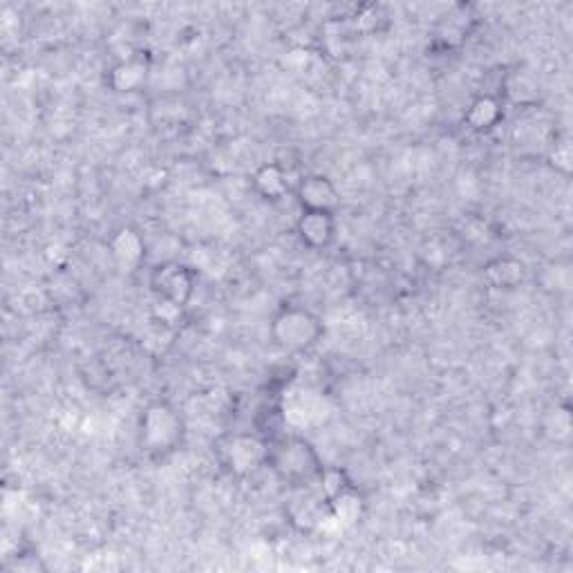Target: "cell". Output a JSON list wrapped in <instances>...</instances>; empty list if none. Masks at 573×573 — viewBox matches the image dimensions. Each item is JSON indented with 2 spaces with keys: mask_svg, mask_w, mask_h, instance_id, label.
I'll return each instance as SVG.
<instances>
[{
  "mask_svg": "<svg viewBox=\"0 0 573 573\" xmlns=\"http://www.w3.org/2000/svg\"><path fill=\"white\" fill-rule=\"evenodd\" d=\"M222 468L233 477H249L267 466L269 439L256 432H231L215 444Z\"/></svg>",
  "mask_w": 573,
  "mask_h": 573,
  "instance_id": "cell-4",
  "label": "cell"
},
{
  "mask_svg": "<svg viewBox=\"0 0 573 573\" xmlns=\"http://www.w3.org/2000/svg\"><path fill=\"white\" fill-rule=\"evenodd\" d=\"M551 164L556 166V171L562 175H569L571 173V166H573V153H571V146L569 142H560L556 144V150H553L551 155Z\"/></svg>",
  "mask_w": 573,
  "mask_h": 573,
  "instance_id": "cell-17",
  "label": "cell"
},
{
  "mask_svg": "<svg viewBox=\"0 0 573 573\" xmlns=\"http://www.w3.org/2000/svg\"><path fill=\"white\" fill-rule=\"evenodd\" d=\"M318 482H321L323 500H330V497H334L336 493H341L343 488L354 484L352 479L347 477L345 471H341V468H330V466L323 468V473H321V477H318Z\"/></svg>",
  "mask_w": 573,
  "mask_h": 573,
  "instance_id": "cell-16",
  "label": "cell"
},
{
  "mask_svg": "<svg viewBox=\"0 0 573 573\" xmlns=\"http://www.w3.org/2000/svg\"><path fill=\"white\" fill-rule=\"evenodd\" d=\"M108 251L119 265L137 267L146 256V242L135 227H119L108 240Z\"/></svg>",
  "mask_w": 573,
  "mask_h": 573,
  "instance_id": "cell-12",
  "label": "cell"
},
{
  "mask_svg": "<svg viewBox=\"0 0 573 573\" xmlns=\"http://www.w3.org/2000/svg\"><path fill=\"white\" fill-rule=\"evenodd\" d=\"M544 432L556 441V444H567L573 432V419L571 408L567 403H556V408L549 410L547 419H544Z\"/></svg>",
  "mask_w": 573,
  "mask_h": 573,
  "instance_id": "cell-15",
  "label": "cell"
},
{
  "mask_svg": "<svg viewBox=\"0 0 573 573\" xmlns=\"http://www.w3.org/2000/svg\"><path fill=\"white\" fill-rule=\"evenodd\" d=\"M327 502V513H330V518L336 520L338 524L343 526H352L363 518V511H365V500L359 488L354 484L343 488L341 493H336L334 497H330Z\"/></svg>",
  "mask_w": 573,
  "mask_h": 573,
  "instance_id": "cell-13",
  "label": "cell"
},
{
  "mask_svg": "<svg viewBox=\"0 0 573 573\" xmlns=\"http://www.w3.org/2000/svg\"><path fill=\"white\" fill-rule=\"evenodd\" d=\"M251 186L262 200L278 202L289 193V173L280 162H265L260 164L251 177Z\"/></svg>",
  "mask_w": 573,
  "mask_h": 573,
  "instance_id": "cell-11",
  "label": "cell"
},
{
  "mask_svg": "<svg viewBox=\"0 0 573 573\" xmlns=\"http://www.w3.org/2000/svg\"><path fill=\"white\" fill-rule=\"evenodd\" d=\"M296 200L303 211L336 213L341 209V191L323 173L305 175L296 186Z\"/></svg>",
  "mask_w": 573,
  "mask_h": 573,
  "instance_id": "cell-6",
  "label": "cell"
},
{
  "mask_svg": "<svg viewBox=\"0 0 573 573\" xmlns=\"http://www.w3.org/2000/svg\"><path fill=\"white\" fill-rule=\"evenodd\" d=\"M271 341L283 352L300 354L309 352L321 343L325 325L312 309L298 305H283L271 318L269 325Z\"/></svg>",
  "mask_w": 573,
  "mask_h": 573,
  "instance_id": "cell-3",
  "label": "cell"
},
{
  "mask_svg": "<svg viewBox=\"0 0 573 573\" xmlns=\"http://www.w3.org/2000/svg\"><path fill=\"white\" fill-rule=\"evenodd\" d=\"M296 233L307 249L323 251L327 247H332L338 233L336 213L303 211L296 220Z\"/></svg>",
  "mask_w": 573,
  "mask_h": 573,
  "instance_id": "cell-7",
  "label": "cell"
},
{
  "mask_svg": "<svg viewBox=\"0 0 573 573\" xmlns=\"http://www.w3.org/2000/svg\"><path fill=\"white\" fill-rule=\"evenodd\" d=\"M184 419L168 401H153L139 417V446L150 457H168L182 446Z\"/></svg>",
  "mask_w": 573,
  "mask_h": 573,
  "instance_id": "cell-2",
  "label": "cell"
},
{
  "mask_svg": "<svg viewBox=\"0 0 573 573\" xmlns=\"http://www.w3.org/2000/svg\"><path fill=\"white\" fill-rule=\"evenodd\" d=\"M466 126L473 133H491L504 121V99L500 95H479L464 112Z\"/></svg>",
  "mask_w": 573,
  "mask_h": 573,
  "instance_id": "cell-10",
  "label": "cell"
},
{
  "mask_svg": "<svg viewBox=\"0 0 573 573\" xmlns=\"http://www.w3.org/2000/svg\"><path fill=\"white\" fill-rule=\"evenodd\" d=\"M150 74V61L146 56H128V59L115 63L108 72V86L128 95V92H137L146 86Z\"/></svg>",
  "mask_w": 573,
  "mask_h": 573,
  "instance_id": "cell-9",
  "label": "cell"
},
{
  "mask_svg": "<svg viewBox=\"0 0 573 573\" xmlns=\"http://www.w3.org/2000/svg\"><path fill=\"white\" fill-rule=\"evenodd\" d=\"M484 283L497 291H513L526 283L529 267L526 262L515 256H497L488 260L482 269Z\"/></svg>",
  "mask_w": 573,
  "mask_h": 573,
  "instance_id": "cell-8",
  "label": "cell"
},
{
  "mask_svg": "<svg viewBox=\"0 0 573 573\" xmlns=\"http://www.w3.org/2000/svg\"><path fill=\"white\" fill-rule=\"evenodd\" d=\"M267 468L289 486H309L318 482L325 464L312 441L287 432L269 439Z\"/></svg>",
  "mask_w": 573,
  "mask_h": 573,
  "instance_id": "cell-1",
  "label": "cell"
},
{
  "mask_svg": "<svg viewBox=\"0 0 573 573\" xmlns=\"http://www.w3.org/2000/svg\"><path fill=\"white\" fill-rule=\"evenodd\" d=\"M148 287L159 303L186 307L191 303L197 287V271L184 262L166 260L150 269Z\"/></svg>",
  "mask_w": 573,
  "mask_h": 573,
  "instance_id": "cell-5",
  "label": "cell"
},
{
  "mask_svg": "<svg viewBox=\"0 0 573 573\" xmlns=\"http://www.w3.org/2000/svg\"><path fill=\"white\" fill-rule=\"evenodd\" d=\"M504 101L518 103V106H531L540 97V86L529 72L515 70L504 79Z\"/></svg>",
  "mask_w": 573,
  "mask_h": 573,
  "instance_id": "cell-14",
  "label": "cell"
}]
</instances>
